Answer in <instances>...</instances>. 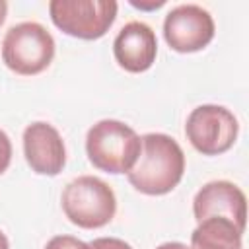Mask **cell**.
<instances>
[{
    "label": "cell",
    "mask_w": 249,
    "mask_h": 249,
    "mask_svg": "<svg viewBox=\"0 0 249 249\" xmlns=\"http://www.w3.org/2000/svg\"><path fill=\"white\" fill-rule=\"evenodd\" d=\"M113 0H53L49 14L53 23L70 37L93 41L103 37L117 18Z\"/></svg>",
    "instance_id": "obj_5"
},
{
    "label": "cell",
    "mask_w": 249,
    "mask_h": 249,
    "mask_svg": "<svg viewBox=\"0 0 249 249\" xmlns=\"http://www.w3.org/2000/svg\"><path fill=\"white\" fill-rule=\"evenodd\" d=\"M6 14H8V4H6L4 0H0V25H2L4 19H6Z\"/></svg>",
    "instance_id": "obj_17"
},
{
    "label": "cell",
    "mask_w": 249,
    "mask_h": 249,
    "mask_svg": "<svg viewBox=\"0 0 249 249\" xmlns=\"http://www.w3.org/2000/svg\"><path fill=\"white\" fill-rule=\"evenodd\" d=\"M0 249H10V243H8V237L4 235V231L0 230Z\"/></svg>",
    "instance_id": "obj_18"
},
{
    "label": "cell",
    "mask_w": 249,
    "mask_h": 249,
    "mask_svg": "<svg viewBox=\"0 0 249 249\" xmlns=\"http://www.w3.org/2000/svg\"><path fill=\"white\" fill-rule=\"evenodd\" d=\"M45 249H89V245L72 235H54L49 239Z\"/></svg>",
    "instance_id": "obj_12"
},
{
    "label": "cell",
    "mask_w": 249,
    "mask_h": 249,
    "mask_svg": "<svg viewBox=\"0 0 249 249\" xmlns=\"http://www.w3.org/2000/svg\"><path fill=\"white\" fill-rule=\"evenodd\" d=\"M237 119L222 105H198L191 111L185 124V134L193 148L204 156L228 152L237 138Z\"/></svg>",
    "instance_id": "obj_6"
},
{
    "label": "cell",
    "mask_w": 249,
    "mask_h": 249,
    "mask_svg": "<svg viewBox=\"0 0 249 249\" xmlns=\"http://www.w3.org/2000/svg\"><path fill=\"white\" fill-rule=\"evenodd\" d=\"M23 156L39 175L54 177L66 163V148L58 130L49 123H33L23 130Z\"/></svg>",
    "instance_id": "obj_9"
},
{
    "label": "cell",
    "mask_w": 249,
    "mask_h": 249,
    "mask_svg": "<svg viewBox=\"0 0 249 249\" xmlns=\"http://www.w3.org/2000/svg\"><path fill=\"white\" fill-rule=\"evenodd\" d=\"M241 230L226 218H206L191 233V249H243Z\"/></svg>",
    "instance_id": "obj_11"
},
{
    "label": "cell",
    "mask_w": 249,
    "mask_h": 249,
    "mask_svg": "<svg viewBox=\"0 0 249 249\" xmlns=\"http://www.w3.org/2000/svg\"><path fill=\"white\" fill-rule=\"evenodd\" d=\"M54 56L53 35L37 21H23L10 27L2 41L4 64L19 76L41 74Z\"/></svg>",
    "instance_id": "obj_4"
},
{
    "label": "cell",
    "mask_w": 249,
    "mask_h": 249,
    "mask_svg": "<svg viewBox=\"0 0 249 249\" xmlns=\"http://www.w3.org/2000/svg\"><path fill=\"white\" fill-rule=\"evenodd\" d=\"M212 16L196 4H181L173 8L163 21L165 43L177 53L202 51L214 39Z\"/></svg>",
    "instance_id": "obj_7"
},
{
    "label": "cell",
    "mask_w": 249,
    "mask_h": 249,
    "mask_svg": "<svg viewBox=\"0 0 249 249\" xmlns=\"http://www.w3.org/2000/svg\"><path fill=\"white\" fill-rule=\"evenodd\" d=\"M12 161V142L4 130H0V175L8 169Z\"/></svg>",
    "instance_id": "obj_14"
},
{
    "label": "cell",
    "mask_w": 249,
    "mask_h": 249,
    "mask_svg": "<svg viewBox=\"0 0 249 249\" xmlns=\"http://www.w3.org/2000/svg\"><path fill=\"white\" fill-rule=\"evenodd\" d=\"M142 150V140L128 124L103 119L86 136V152L93 167L105 173H128Z\"/></svg>",
    "instance_id": "obj_2"
},
{
    "label": "cell",
    "mask_w": 249,
    "mask_h": 249,
    "mask_svg": "<svg viewBox=\"0 0 249 249\" xmlns=\"http://www.w3.org/2000/svg\"><path fill=\"white\" fill-rule=\"evenodd\" d=\"M113 54L121 68L126 72L138 74L146 72L158 54L156 33L150 25L142 21H130L123 25L119 35L113 41Z\"/></svg>",
    "instance_id": "obj_10"
},
{
    "label": "cell",
    "mask_w": 249,
    "mask_h": 249,
    "mask_svg": "<svg viewBox=\"0 0 249 249\" xmlns=\"http://www.w3.org/2000/svg\"><path fill=\"white\" fill-rule=\"evenodd\" d=\"M132 6H136V8H144V10H154V8H161L163 6V0H160V2H152V4H136V2H130Z\"/></svg>",
    "instance_id": "obj_16"
},
{
    "label": "cell",
    "mask_w": 249,
    "mask_h": 249,
    "mask_svg": "<svg viewBox=\"0 0 249 249\" xmlns=\"http://www.w3.org/2000/svg\"><path fill=\"white\" fill-rule=\"evenodd\" d=\"M88 245H89V249H132L126 241H123L119 237H97Z\"/></svg>",
    "instance_id": "obj_13"
},
{
    "label": "cell",
    "mask_w": 249,
    "mask_h": 249,
    "mask_svg": "<svg viewBox=\"0 0 249 249\" xmlns=\"http://www.w3.org/2000/svg\"><path fill=\"white\" fill-rule=\"evenodd\" d=\"M62 210L74 226L95 230L113 220L117 212V198L105 181L93 175H82L64 187Z\"/></svg>",
    "instance_id": "obj_3"
},
{
    "label": "cell",
    "mask_w": 249,
    "mask_h": 249,
    "mask_svg": "<svg viewBox=\"0 0 249 249\" xmlns=\"http://www.w3.org/2000/svg\"><path fill=\"white\" fill-rule=\"evenodd\" d=\"M142 150L126 173L128 183L144 195H165L173 191L185 173V154L175 138L161 132H148L142 138Z\"/></svg>",
    "instance_id": "obj_1"
},
{
    "label": "cell",
    "mask_w": 249,
    "mask_h": 249,
    "mask_svg": "<svg viewBox=\"0 0 249 249\" xmlns=\"http://www.w3.org/2000/svg\"><path fill=\"white\" fill-rule=\"evenodd\" d=\"M156 249H191V247H187V245L181 243V241H167V243H161V245L156 247Z\"/></svg>",
    "instance_id": "obj_15"
},
{
    "label": "cell",
    "mask_w": 249,
    "mask_h": 249,
    "mask_svg": "<svg viewBox=\"0 0 249 249\" xmlns=\"http://www.w3.org/2000/svg\"><path fill=\"white\" fill-rule=\"evenodd\" d=\"M193 214L196 222L218 216L233 222L241 231L247 222V200L239 187L230 181L206 183L193 200Z\"/></svg>",
    "instance_id": "obj_8"
}]
</instances>
